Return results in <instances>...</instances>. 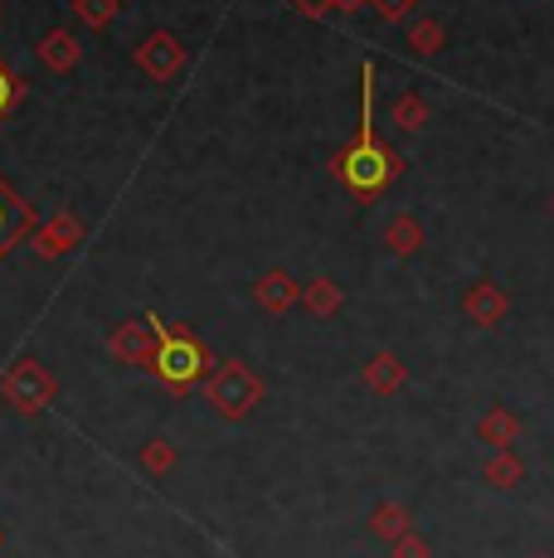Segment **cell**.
I'll use <instances>...</instances> for the list:
<instances>
[{
	"label": "cell",
	"mask_w": 554,
	"mask_h": 558,
	"mask_svg": "<svg viewBox=\"0 0 554 558\" xmlns=\"http://www.w3.org/2000/svg\"><path fill=\"white\" fill-rule=\"evenodd\" d=\"M326 170L356 204H375L404 175V156L375 136V59L360 63V126Z\"/></svg>",
	"instance_id": "cell-1"
},
{
	"label": "cell",
	"mask_w": 554,
	"mask_h": 558,
	"mask_svg": "<svg viewBox=\"0 0 554 558\" xmlns=\"http://www.w3.org/2000/svg\"><path fill=\"white\" fill-rule=\"evenodd\" d=\"M215 350L185 326H161V345H156V360H152V379L161 384L170 399H185L190 389H205V379L215 374Z\"/></svg>",
	"instance_id": "cell-2"
},
{
	"label": "cell",
	"mask_w": 554,
	"mask_h": 558,
	"mask_svg": "<svg viewBox=\"0 0 554 558\" xmlns=\"http://www.w3.org/2000/svg\"><path fill=\"white\" fill-rule=\"evenodd\" d=\"M263 379L249 369L243 360H219L215 374L205 379V399L215 408L219 417H229V423H239V417H249L253 408L263 403Z\"/></svg>",
	"instance_id": "cell-3"
},
{
	"label": "cell",
	"mask_w": 554,
	"mask_h": 558,
	"mask_svg": "<svg viewBox=\"0 0 554 558\" xmlns=\"http://www.w3.org/2000/svg\"><path fill=\"white\" fill-rule=\"evenodd\" d=\"M0 399L15 408L20 417H39L49 403L59 399V379H55V369H49V364L20 355L5 374H0Z\"/></svg>",
	"instance_id": "cell-4"
},
{
	"label": "cell",
	"mask_w": 554,
	"mask_h": 558,
	"mask_svg": "<svg viewBox=\"0 0 554 558\" xmlns=\"http://www.w3.org/2000/svg\"><path fill=\"white\" fill-rule=\"evenodd\" d=\"M156 345H161V316H142V320H122L108 336V355L136 369H152Z\"/></svg>",
	"instance_id": "cell-5"
},
{
	"label": "cell",
	"mask_w": 554,
	"mask_h": 558,
	"mask_svg": "<svg viewBox=\"0 0 554 558\" xmlns=\"http://www.w3.org/2000/svg\"><path fill=\"white\" fill-rule=\"evenodd\" d=\"M136 63H142V73L152 83H170V78H180V69H185V45H180L170 29H156V35H146L142 45H136V53H132Z\"/></svg>",
	"instance_id": "cell-6"
},
{
	"label": "cell",
	"mask_w": 554,
	"mask_h": 558,
	"mask_svg": "<svg viewBox=\"0 0 554 558\" xmlns=\"http://www.w3.org/2000/svg\"><path fill=\"white\" fill-rule=\"evenodd\" d=\"M88 239V229H83V219L73 209H59L55 219H45V229H35V239H29V248L35 257H45V263H55V257L73 253L79 243Z\"/></svg>",
	"instance_id": "cell-7"
},
{
	"label": "cell",
	"mask_w": 554,
	"mask_h": 558,
	"mask_svg": "<svg viewBox=\"0 0 554 558\" xmlns=\"http://www.w3.org/2000/svg\"><path fill=\"white\" fill-rule=\"evenodd\" d=\"M25 239H35V209L10 190V180L0 175V257L15 253Z\"/></svg>",
	"instance_id": "cell-8"
},
{
	"label": "cell",
	"mask_w": 554,
	"mask_h": 558,
	"mask_svg": "<svg viewBox=\"0 0 554 558\" xmlns=\"http://www.w3.org/2000/svg\"><path fill=\"white\" fill-rule=\"evenodd\" d=\"M462 316L482 330H496L501 320L510 316V296L501 292L496 282H477V287H467V296H462Z\"/></svg>",
	"instance_id": "cell-9"
},
{
	"label": "cell",
	"mask_w": 554,
	"mask_h": 558,
	"mask_svg": "<svg viewBox=\"0 0 554 558\" xmlns=\"http://www.w3.org/2000/svg\"><path fill=\"white\" fill-rule=\"evenodd\" d=\"M253 302H258V311H268V316H287L292 306H302V287L277 267V272H263L253 282Z\"/></svg>",
	"instance_id": "cell-10"
},
{
	"label": "cell",
	"mask_w": 554,
	"mask_h": 558,
	"mask_svg": "<svg viewBox=\"0 0 554 558\" xmlns=\"http://www.w3.org/2000/svg\"><path fill=\"white\" fill-rule=\"evenodd\" d=\"M360 379H365L370 393H385L389 399V393H399L404 384H409V369H404V360L394 355V350H380V355L360 369Z\"/></svg>",
	"instance_id": "cell-11"
},
{
	"label": "cell",
	"mask_w": 554,
	"mask_h": 558,
	"mask_svg": "<svg viewBox=\"0 0 554 558\" xmlns=\"http://www.w3.org/2000/svg\"><path fill=\"white\" fill-rule=\"evenodd\" d=\"M477 437H482L492 452H516V437H520V417L510 408H486L482 423H477Z\"/></svg>",
	"instance_id": "cell-12"
},
{
	"label": "cell",
	"mask_w": 554,
	"mask_h": 558,
	"mask_svg": "<svg viewBox=\"0 0 554 558\" xmlns=\"http://www.w3.org/2000/svg\"><path fill=\"white\" fill-rule=\"evenodd\" d=\"M39 63H45L49 73H73L83 63L79 39H73L69 29H49V35L39 39Z\"/></svg>",
	"instance_id": "cell-13"
},
{
	"label": "cell",
	"mask_w": 554,
	"mask_h": 558,
	"mask_svg": "<svg viewBox=\"0 0 554 558\" xmlns=\"http://www.w3.org/2000/svg\"><path fill=\"white\" fill-rule=\"evenodd\" d=\"M370 534L385 544H399L404 534H413V514L404 500H380L375 510H370Z\"/></svg>",
	"instance_id": "cell-14"
},
{
	"label": "cell",
	"mask_w": 554,
	"mask_h": 558,
	"mask_svg": "<svg viewBox=\"0 0 554 558\" xmlns=\"http://www.w3.org/2000/svg\"><path fill=\"white\" fill-rule=\"evenodd\" d=\"M385 248L394 257H413L423 248V223L413 219V214H394L389 229H385Z\"/></svg>",
	"instance_id": "cell-15"
},
{
	"label": "cell",
	"mask_w": 554,
	"mask_h": 558,
	"mask_svg": "<svg viewBox=\"0 0 554 558\" xmlns=\"http://www.w3.org/2000/svg\"><path fill=\"white\" fill-rule=\"evenodd\" d=\"M302 306L312 311L316 320H326V316H336V311L346 306V292H340L332 277H312V282L302 287Z\"/></svg>",
	"instance_id": "cell-16"
},
{
	"label": "cell",
	"mask_w": 554,
	"mask_h": 558,
	"mask_svg": "<svg viewBox=\"0 0 554 558\" xmlns=\"http://www.w3.org/2000/svg\"><path fill=\"white\" fill-rule=\"evenodd\" d=\"M482 476H486V486H496V490H516L520 481H526V461L516 452H492L482 466Z\"/></svg>",
	"instance_id": "cell-17"
},
{
	"label": "cell",
	"mask_w": 554,
	"mask_h": 558,
	"mask_svg": "<svg viewBox=\"0 0 554 558\" xmlns=\"http://www.w3.org/2000/svg\"><path fill=\"white\" fill-rule=\"evenodd\" d=\"M443 45H447V29H443V20L423 15V20H413V25H409V49H413V53H423V59H433V53H443Z\"/></svg>",
	"instance_id": "cell-18"
},
{
	"label": "cell",
	"mask_w": 554,
	"mask_h": 558,
	"mask_svg": "<svg viewBox=\"0 0 554 558\" xmlns=\"http://www.w3.org/2000/svg\"><path fill=\"white\" fill-rule=\"evenodd\" d=\"M433 117V107L419 98V93H399L394 98V126H404V132H423Z\"/></svg>",
	"instance_id": "cell-19"
},
{
	"label": "cell",
	"mask_w": 554,
	"mask_h": 558,
	"mask_svg": "<svg viewBox=\"0 0 554 558\" xmlns=\"http://www.w3.org/2000/svg\"><path fill=\"white\" fill-rule=\"evenodd\" d=\"M25 93H29V83L20 78V73L10 69L5 59H0V122H10V112L25 102Z\"/></svg>",
	"instance_id": "cell-20"
},
{
	"label": "cell",
	"mask_w": 554,
	"mask_h": 558,
	"mask_svg": "<svg viewBox=\"0 0 554 558\" xmlns=\"http://www.w3.org/2000/svg\"><path fill=\"white\" fill-rule=\"evenodd\" d=\"M142 471L146 476H170V471H176V442L152 437V442L142 447Z\"/></svg>",
	"instance_id": "cell-21"
},
{
	"label": "cell",
	"mask_w": 554,
	"mask_h": 558,
	"mask_svg": "<svg viewBox=\"0 0 554 558\" xmlns=\"http://www.w3.org/2000/svg\"><path fill=\"white\" fill-rule=\"evenodd\" d=\"M122 10V0H73V15L83 20L88 29H108Z\"/></svg>",
	"instance_id": "cell-22"
},
{
	"label": "cell",
	"mask_w": 554,
	"mask_h": 558,
	"mask_svg": "<svg viewBox=\"0 0 554 558\" xmlns=\"http://www.w3.org/2000/svg\"><path fill=\"white\" fill-rule=\"evenodd\" d=\"M370 5L380 10V20H389V25H404V20L419 10V0H370Z\"/></svg>",
	"instance_id": "cell-23"
},
{
	"label": "cell",
	"mask_w": 554,
	"mask_h": 558,
	"mask_svg": "<svg viewBox=\"0 0 554 558\" xmlns=\"http://www.w3.org/2000/svg\"><path fill=\"white\" fill-rule=\"evenodd\" d=\"M389 554L394 558H433V549H429V539H423V534H404L399 544H389Z\"/></svg>",
	"instance_id": "cell-24"
},
{
	"label": "cell",
	"mask_w": 554,
	"mask_h": 558,
	"mask_svg": "<svg viewBox=\"0 0 554 558\" xmlns=\"http://www.w3.org/2000/svg\"><path fill=\"white\" fill-rule=\"evenodd\" d=\"M297 10H302V15H312V20H322L326 10H336V0H292Z\"/></svg>",
	"instance_id": "cell-25"
},
{
	"label": "cell",
	"mask_w": 554,
	"mask_h": 558,
	"mask_svg": "<svg viewBox=\"0 0 554 558\" xmlns=\"http://www.w3.org/2000/svg\"><path fill=\"white\" fill-rule=\"evenodd\" d=\"M360 5H370V0H336V10H340V15H356Z\"/></svg>",
	"instance_id": "cell-26"
},
{
	"label": "cell",
	"mask_w": 554,
	"mask_h": 558,
	"mask_svg": "<svg viewBox=\"0 0 554 558\" xmlns=\"http://www.w3.org/2000/svg\"><path fill=\"white\" fill-rule=\"evenodd\" d=\"M530 558H550V554H530Z\"/></svg>",
	"instance_id": "cell-27"
},
{
	"label": "cell",
	"mask_w": 554,
	"mask_h": 558,
	"mask_svg": "<svg viewBox=\"0 0 554 558\" xmlns=\"http://www.w3.org/2000/svg\"><path fill=\"white\" fill-rule=\"evenodd\" d=\"M550 209H554V199H550Z\"/></svg>",
	"instance_id": "cell-28"
}]
</instances>
